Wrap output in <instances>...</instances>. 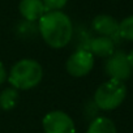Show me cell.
Wrapping results in <instances>:
<instances>
[{
  "label": "cell",
  "instance_id": "obj_12",
  "mask_svg": "<svg viewBox=\"0 0 133 133\" xmlns=\"http://www.w3.org/2000/svg\"><path fill=\"white\" fill-rule=\"evenodd\" d=\"M119 37L133 42V15L119 22Z\"/></svg>",
  "mask_w": 133,
  "mask_h": 133
},
{
  "label": "cell",
  "instance_id": "obj_2",
  "mask_svg": "<svg viewBox=\"0 0 133 133\" xmlns=\"http://www.w3.org/2000/svg\"><path fill=\"white\" fill-rule=\"evenodd\" d=\"M43 77L42 65L33 59H22L17 61L9 72L8 81L17 90H29L35 88Z\"/></svg>",
  "mask_w": 133,
  "mask_h": 133
},
{
  "label": "cell",
  "instance_id": "obj_6",
  "mask_svg": "<svg viewBox=\"0 0 133 133\" xmlns=\"http://www.w3.org/2000/svg\"><path fill=\"white\" fill-rule=\"evenodd\" d=\"M44 133H75L76 127L72 117L63 111H51L46 114L42 121Z\"/></svg>",
  "mask_w": 133,
  "mask_h": 133
},
{
  "label": "cell",
  "instance_id": "obj_10",
  "mask_svg": "<svg viewBox=\"0 0 133 133\" xmlns=\"http://www.w3.org/2000/svg\"><path fill=\"white\" fill-rule=\"evenodd\" d=\"M86 133H117L114 121L106 116H99L91 120Z\"/></svg>",
  "mask_w": 133,
  "mask_h": 133
},
{
  "label": "cell",
  "instance_id": "obj_11",
  "mask_svg": "<svg viewBox=\"0 0 133 133\" xmlns=\"http://www.w3.org/2000/svg\"><path fill=\"white\" fill-rule=\"evenodd\" d=\"M20 94L18 90L15 88H7L0 93V107L4 111H9L12 108L16 107L17 102H18Z\"/></svg>",
  "mask_w": 133,
  "mask_h": 133
},
{
  "label": "cell",
  "instance_id": "obj_9",
  "mask_svg": "<svg viewBox=\"0 0 133 133\" xmlns=\"http://www.w3.org/2000/svg\"><path fill=\"white\" fill-rule=\"evenodd\" d=\"M88 51H90L93 56L95 55L99 57H108L115 52V42L108 37L99 35L90 41Z\"/></svg>",
  "mask_w": 133,
  "mask_h": 133
},
{
  "label": "cell",
  "instance_id": "obj_13",
  "mask_svg": "<svg viewBox=\"0 0 133 133\" xmlns=\"http://www.w3.org/2000/svg\"><path fill=\"white\" fill-rule=\"evenodd\" d=\"M68 0H42V3L47 12L51 11H61V8L65 7Z\"/></svg>",
  "mask_w": 133,
  "mask_h": 133
},
{
  "label": "cell",
  "instance_id": "obj_14",
  "mask_svg": "<svg viewBox=\"0 0 133 133\" xmlns=\"http://www.w3.org/2000/svg\"><path fill=\"white\" fill-rule=\"evenodd\" d=\"M8 80V73H7V69H5V66L4 64L0 61V85H3L5 81Z\"/></svg>",
  "mask_w": 133,
  "mask_h": 133
},
{
  "label": "cell",
  "instance_id": "obj_5",
  "mask_svg": "<svg viewBox=\"0 0 133 133\" xmlns=\"http://www.w3.org/2000/svg\"><path fill=\"white\" fill-rule=\"evenodd\" d=\"M94 66V56L88 50H77L75 51L65 63V68L73 77H84L90 73Z\"/></svg>",
  "mask_w": 133,
  "mask_h": 133
},
{
  "label": "cell",
  "instance_id": "obj_4",
  "mask_svg": "<svg viewBox=\"0 0 133 133\" xmlns=\"http://www.w3.org/2000/svg\"><path fill=\"white\" fill-rule=\"evenodd\" d=\"M104 72L110 78L125 81L132 76V66L128 61V56L123 51H115L111 56L107 57L104 63Z\"/></svg>",
  "mask_w": 133,
  "mask_h": 133
},
{
  "label": "cell",
  "instance_id": "obj_1",
  "mask_svg": "<svg viewBox=\"0 0 133 133\" xmlns=\"http://www.w3.org/2000/svg\"><path fill=\"white\" fill-rule=\"evenodd\" d=\"M38 30L43 41L52 48L65 47L73 35L72 21L61 11L46 12L38 21Z\"/></svg>",
  "mask_w": 133,
  "mask_h": 133
},
{
  "label": "cell",
  "instance_id": "obj_3",
  "mask_svg": "<svg viewBox=\"0 0 133 133\" xmlns=\"http://www.w3.org/2000/svg\"><path fill=\"white\" fill-rule=\"evenodd\" d=\"M127 97V86L123 81L110 78L98 86L94 93V104L103 111L117 108Z\"/></svg>",
  "mask_w": 133,
  "mask_h": 133
},
{
  "label": "cell",
  "instance_id": "obj_8",
  "mask_svg": "<svg viewBox=\"0 0 133 133\" xmlns=\"http://www.w3.org/2000/svg\"><path fill=\"white\" fill-rule=\"evenodd\" d=\"M18 9L21 16L29 22L39 21V18L47 12L42 0H21Z\"/></svg>",
  "mask_w": 133,
  "mask_h": 133
},
{
  "label": "cell",
  "instance_id": "obj_7",
  "mask_svg": "<svg viewBox=\"0 0 133 133\" xmlns=\"http://www.w3.org/2000/svg\"><path fill=\"white\" fill-rule=\"evenodd\" d=\"M93 29L102 37H108L112 41L119 37V22L110 15H98L93 20Z\"/></svg>",
  "mask_w": 133,
  "mask_h": 133
},
{
  "label": "cell",
  "instance_id": "obj_15",
  "mask_svg": "<svg viewBox=\"0 0 133 133\" xmlns=\"http://www.w3.org/2000/svg\"><path fill=\"white\" fill-rule=\"evenodd\" d=\"M127 56H128V61H129V64H130V66H132V69H133V50H132L129 54H127Z\"/></svg>",
  "mask_w": 133,
  "mask_h": 133
}]
</instances>
